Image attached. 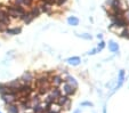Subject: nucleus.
Returning a JSON list of instances; mask_svg holds the SVG:
<instances>
[{
  "mask_svg": "<svg viewBox=\"0 0 129 113\" xmlns=\"http://www.w3.org/2000/svg\"><path fill=\"white\" fill-rule=\"evenodd\" d=\"M65 81H66V84H69V85H71V86L73 87V88H78V84H77V81H76V79L73 78V77H70V76H68L66 77V79H65Z\"/></svg>",
  "mask_w": 129,
  "mask_h": 113,
  "instance_id": "3",
  "label": "nucleus"
},
{
  "mask_svg": "<svg viewBox=\"0 0 129 113\" xmlns=\"http://www.w3.org/2000/svg\"><path fill=\"white\" fill-rule=\"evenodd\" d=\"M65 1H68V0H56V3L58 4V5H63Z\"/></svg>",
  "mask_w": 129,
  "mask_h": 113,
  "instance_id": "17",
  "label": "nucleus"
},
{
  "mask_svg": "<svg viewBox=\"0 0 129 113\" xmlns=\"http://www.w3.org/2000/svg\"><path fill=\"white\" fill-rule=\"evenodd\" d=\"M81 106H94V104L91 102H83L81 103Z\"/></svg>",
  "mask_w": 129,
  "mask_h": 113,
  "instance_id": "14",
  "label": "nucleus"
},
{
  "mask_svg": "<svg viewBox=\"0 0 129 113\" xmlns=\"http://www.w3.org/2000/svg\"><path fill=\"white\" fill-rule=\"evenodd\" d=\"M103 113H106V108L104 107V110H103Z\"/></svg>",
  "mask_w": 129,
  "mask_h": 113,
  "instance_id": "20",
  "label": "nucleus"
},
{
  "mask_svg": "<svg viewBox=\"0 0 129 113\" xmlns=\"http://www.w3.org/2000/svg\"><path fill=\"white\" fill-rule=\"evenodd\" d=\"M63 81H64V80L61 78V77L56 76L55 78H54V81L53 82H54V85H55V86H59L61 84H63Z\"/></svg>",
  "mask_w": 129,
  "mask_h": 113,
  "instance_id": "10",
  "label": "nucleus"
},
{
  "mask_svg": "<svg viewBox=\"0 0 129 113\" xmlns=\"http://www.w3.org/2000/svg\"><path fill=\"white\" fill-rule=\"evenodd\" d=\"M96 52H97V49H93L91 52L88 53V54H89V55H94V54H96Z\"/></svg>",
  "mask_w": 129,
  "mask_h": 113,
  "instance_id": "19",
  "label": "nucleus"
},
{
  "mask_svg": "<svg viewBox=\"0 0 129 113\" xmlns=\"http://www.w3.org/2000/svg\"><path fill=\"white\" fill-rule=\"evenodd\" d=\"M78 35L83 38V39H91V35H89V34H78Z\"/></svg>",
  "mask_w": 129,
  "mask_h": 113,
  "instance_id": "16",
  "label": "nucleus"
},
{
  "mask_svg": "<svg viewBox=\"0 0 129 113\" xmlns=\"http://www.w3.org/2000/svg\"><path fill=\"white\" fill-rule=\"evenodd\" d=\"M68 22L70 25H73V26H77V25L79 24V20L77 17H74V16H72V17H69L68 18Z\"/></svg>",
  "mask_w": 129,
  "mask_h": 113,
  "instance_id": "9",
  "label": "nucleus"
},
{
  "mask_svg": "<svg viewBox=\"0 0 129 113\" xmlns=\"http://www.w3.org/2000/svg\"><path fill=\"white\" fill-rule=\"evenodd\" d=\"M74 113H80V110H77V111H76V112H74Z\"/></svg>",
  "mask_w": 129,
  "mask_h": 113,
  "instance_id": "21",
  "label": "nucleus"
},
{
  "mask_svg": "<svg viewBox=\"0 0 129 113\" xmlns=\"http://www.w3.org/2000/svg\"><path fill=\"white\" fill-rule=\"evenodd\" d=\"M59 96H61V90H59V89L55 88L54 90H51V93H50V97H51L53 99H55V101H56V99L58 98Z\"/></svg>",
  "mask_w": 129,
  "mask_h": 113,
  "instance_id": "6",
  "label": "nucleus"
},
{
  "mask_svg": "<svg viewBox=\"0 0 129 113\" xmlns=\"http://www.w3.org/2000/svg\"><path fill=\"white\" fill-rule=\"evenodd\" d=\"M123 79H124V71H123V70H121V71H120V73H119V84H118V86L115 87V90H117V89H119L120 87L122 86V84H123Z\"/></svg>",
  "mask_w": 129,
  "mask_h": 113,
  "instance_id": "5",
  "label": "nucleus"
},
{
  "mask_svg": "<svg viewBox=\"0 0 129 113\" xmlns=\"http://www.w3.org/2000/svg\"><path fill=\"white\" fill-rule=\"evenodd\" d=\"M63 93L65 94V96H71V95H73V94L76 93V88H73L71 85H69V84H64V86H63Z\"/></svg>",
  "mask_w": 129,
  "mask_h": 113,
  "instance_id": "1",
  "label": "nucleus"
},
{
  "mask_svg": "<svg viewBox=\"0 0 129 113\" xmlns=\"http://www.w3.org/2000/svg\"><path fill=\"white\" fill-rule=\"evenodd\" d=\"M113 21V25L114 26H117V27H126L127 25V21L124 20V17L123 18H114V20H112Z\"/></svg>",
  "mask_w": 129,
  "mask_h": 113,
  "instance_id": "2",
  "label": "nucleus"
},
{
  "mask_svg": "<svg viewBox=\"0 0 129 113\" xmlns=\"http://www.w3.org/2000/svg\"><path fill=\"white\" fill-rule=\"evenodd\" d=\"M70 106H71V99H70V98H69V99H68V101H66V102H65V103H64V104H63V107H64V108H65V110H70Z\"/></svg>",
  "mask_w": 129,
  "mask_h": 113,
  "instance_id": "13",
  "label": "nucleus"
},
{
  "mask_svg": "<svg viewBox=\"0 0 129 113\" xmlns=\"http://www.w3.org/2000/svg\"><path fill=\"white\" fill-rule=\"evenodd\" d=\"M109 48H110V50H111L112 53H115V52L119 50V46H118V44H115L114 41H110Z\"/></svg>",
  "mask_w": 129,
  "mask_h": 113,
  "instance_id": "7",
  "label": "nucleus"
},
{
  "mask_svg": "<svg viewBox=\"0 0 129 113\" xmlns=\"http://www.w3.org/2000/svg\"><path fill=\"white\" fill-rule=\"evenodd\" d=\"M113 3H114V0H107V1H106V4H107L109 6H112Z\"/></svg>",
  "mask_w": 129,
  "mask_h": 113,
  "instance_id": "18",
  "label": "nucleus"
},
{
  "mask_svg": "<svg viewBox=\"0 0 129 113\" xmlns=\"http://www.w3.org/2000/svg\"><path fill=\"white\" fill-rule=\"evenodd\" d=\"M104 46H105V42H104V41H101V42H100V45H98L97 50H102L103 48H104Z\"/></svg>",
  "mask_w": 129,
  "mask_h": 113,
  "instance_id": "15",
  "label": "nucleus"
},
{
  "mask_svg": "<svg viewBox=\"0 0 129 113\" xmlns=\"http://www.w3.org/2000/svg\"><path fill=\"white\" fill-rule=\"evenodd\" d=\"M69 64H71V65H79L80 64V58L79 57H71V58L68 59Z\"/></svg>",
  "mask_w": 129,
  "mask_h": 113,
  "instance_id": "8",
  "label": "nucleus"
},
{
  "mask_svg": "<svg viewBox=\"0 0 129 113\" xmlns=\"http://www.w3.org/2000/svg\"><path fill=\"white\" fill-rule=\"evenodd\" d=\"M0 113H1V112H0Z\"/></svg>",
  "mask_w": 129,
  "mask_h": 113,
  "instance_id": "22",
  "label": "nucleus"
},
{
  "mask_svg": "<svg viewBox=\"0 0 129 113\" xmlns=\"http://www.w3.org/2000/svg\"><path fill=\"white\" fill-rule=\"evenodd\" d=\"M7 111L9 113H18L20 112V108H18L17 105H15V104H9L7 106Z\"/></svg>",
  "mask_w": 129,
  "mask_h": 113,
  "instance_id": "4",
  "label": "nucleus"
},
{
  "mask_svg": "<svg viewBox=\"0 0 129 113\" xmlns=\"http://www.w3.org/2000/svg\"><path fill=\"white\" fill-rule=\"evenodd\" d=\"M21 32V29H13V30H7V33L9 34H17Z\"/></svg>",
  "mask_w": 129,
  "mask_h": 113,
  "instance_id": "12",
  "label": "nucleus"
},
{
  "mask_svg": "<svg viewBox=\"0 0 129 113\" xmlns=\"http://www.w3.org/2000/svg\"><path fill=\"white\" fill-rule=\"evenodd\" d=\"M121 37H122V38H127V39H129V27H127V29H124L123 31H122Z\"/></svg>",
  "mask_w": 129,
  "mask_h": 113,
  "instance_id": "11",
  "label": "nucleus"
}]
</instances>
